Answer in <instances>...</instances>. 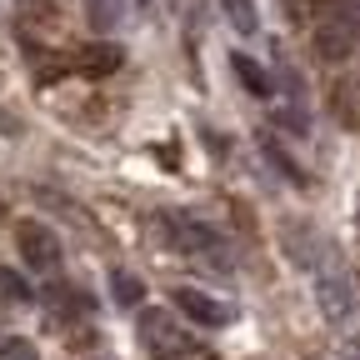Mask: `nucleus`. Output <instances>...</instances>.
I'll use <instances>...</instances> for the list:
<instances>
[{
  "label": "nucleus",
  "instance_id": "7ed1b4c3",
  "mask_svg": "<svg viewBox=\"0 0 360 360\" xmlns=\"http://www.w3.org/2000/svg\"><path fill=\"white\" fill-rule=\"evenodd\" d=\"M165 236H170V245H175L180 255H195V260L225 265V260H220V255H225V245H220V236L210 231L205 220H191V215H165Z\"/></svg>",
  "mask_w": 360,
  "mask_h": 360
},
{
  "label": "nucleus",
  "instance_id": "f257e3e1",
  "mask_svg": "<svg viewBox=\"0 0 360 360\" xmlns=\"http://www.w3.org/2000/svg\"><path fill=\"white\" fill-rule=\"evenodd\" d=\"M310 276H315V305H321V315H326L330 326H350V321H355V310H360V300H355L350 270L335 260L330 245L310 260Z\"/></svg>",
  "mask_w": 360,
  "mask_h": 360
},
{
  "label": "nucleus",
  "instance_id": "9b49d317",
  "mask_svg": "<svg viewBox=\"0 0 360 360\" xmlns=\"http://www.w3.org/2000/svg\"><path fill=\"white\" fill-rule=\"evenodd\" d=\"M225 15L236 20V30H255V6L250 0H225Z\"/></svg>",
  "mask_w": 360,
  "mask_h": 360
},
{
  "label": "nucleus",
  "instance_id": "4468645a",
  "mask_svg": "<svg viewBox=\"0 0 360 360\" xmlns=\"http://www.w3.org/2000/svg\"><path fill=\"white\" fill-rule=\"evenodd\" d=\"M355 220H360V210H355Z\"/></svg>",
  "mask_w": 360,
  "mask_h": 360
},
{
  "label": "nucleus",
  "instance_id": "f03ea898",
  "mask_svg": "<svg viewBox=\"0 0 360 360\" xmlns=\"http://www.w3.org/2000/svg\"><path fill=\"white\" fill-rule=\"evenodd\" d=\"M135 330H141V350H146L150 360H180V355L191 350V335H186V326H180L170 310H146Z\"/></svg>",
  "mask_w": 360,
  "mask_h": 360
},
{
  "label": "nucleus",
  "instance_id": "20e7f679",
  "mask_svg": "<svg viewBox=\"0 0 360 360\" xmlns=\"http://www.w3.org/2000/svg\"><path fill=\"white\" fill-rule=\"evenodd\" d=\"M15 245H20L25 265H30V270H40V276H51V270L60 265V240L45 231V225H35V220H25L20 231H15Z\"/></svg>",
  "mask_w": 360,
  "mask_h": 360
},
{
  "label": "nucleus",
  "instance_id": "f8f14e48",
  "mask_svg": "<svg viewBox=\"0 0 360 360\" xmlns=\"http://www.w3.org/2000/svg\"><path fill=\"white\" fill-rule=\"evenodd\" d=\"M340 0H290V11L295 15H326V11H335Z\"/></svg>",
  "mask_w": 360,
  "mask_h": 360
},
{
  "label": "nucleus",
  "instance_id": "ddd939ff",
  "mask_svg": "<svg viewBox=\"0 0 360 360\" xmlns=\"http://www.w3.org/2000/svg\"><path fill=\"white\" fill-rule=\"evenodd\" d=\"M115 290H120V305L141 300V285H135V276H125V270H115Z\"/></svg>",
  "mask_w": 360,
  "mask_h": 360
},
{
  "label": "nucleus",
  "instance_id": "423d86ee",
  "mask_svg": "<svg viewBox=\"0 0 360 360\" xmlns=\"http://www.w3.org/2000/svg\"><path fill=\"white\" fill-rule=\"evenodd\" d=\"M330 105H335V120H340V125L360 130V75L335 80V90H330Z\"/></svg>",
  "mask_w": 360,
  "mask_h": 360
},
{
  "label": "nucleus",
  "instance_id": "9d476101",
  "mask_svg": "<svg viewBox=\"0 0 360 360\" xmlns=\"http://www.w3.org/2000/svg\"><path fill=\"white\" fill-rule=\"evenodd\" d=\"M0 300H30V285L15 276V270H0Z\"/></svg>",
  "mask_w": 360,
  "mask_h": 360
},
{
  "label": "nucleus",
  "instance_id": "39448f33",
  "mask_svg": "<svg viewBox=\"0 0 360 360\" xmlns=\"http://www.w3.org/2000/svg\"><path fill=\"white\" fill-rule=\"evenodd\" d=\"M170 295H175V310L186 315V321H195V326H231V315H236L225 300H215L205 290H191V285H180Z\"/></svg>",
  "mask_w": 360,
  "mask_h": 360
},
{
  "label": "nucleus",
  "instance_id": "6e6552de",
  "mask_svg": "<svg viewBox=\"0 0 360 360\" xmlns=\"http://www.w3.org/2000/svg\"><path fill=\"white\" fill-rule=\"evenodd\" d=\"M231 65H236V75H240V80L255 90V96H270V80H265V70H260L250 56H231Z\"/></svg>",
  "mask_w": 360,
  "mask_h": 360
},
{
  "label": "nucleus",
  "instance_id": "0eeeda50",
  "mask_svg": "<svg viewBox=\"0 0 360 360\" xmlns=\"http://www.w3.org/2000/svg\"><path fill=\"white\" fill-rule=\"evenodd\" d=\"M85 11L96 30H120L130 20V0H85Z\"/></svg>",
  "mask_w": 360,
  "mask_h": 360
},
{
  "label": "nucleus",
  "instance_id": "1a4fd4ad",
  "mask_svg": "<svg viewBox=\"0 0 360 360\" xmlns=\"http://www.w3.org/2000/svg\"><path fill=\"white\" fill-rule=\"evenodd\" d=\"M0 360H40V355H35V345H30V340L6 335V340H0Z\"/></svg>",
  "mask_w": 360,
  "mask_h": 360
}]
</instances>
